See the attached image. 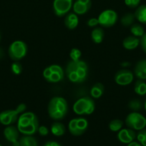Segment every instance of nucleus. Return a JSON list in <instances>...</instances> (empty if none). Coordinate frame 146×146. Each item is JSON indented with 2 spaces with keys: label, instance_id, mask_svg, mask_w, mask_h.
Instances as JSON below:
<instances>
[{
  "label": "nucleus",
  "instance_id": "nucleus-17",
  "mask_svg": "<svg viewBox=\"0 0 146 146\" xmlns=\"http://www.w3.org/2000/svg\"><path fill=\"white\" fill-rule=\"evenodd\" d=\"M135 74L140 79H146V59L137 62L135 68Z\"/></svg>",
  "mask_w": 146,
  "mask_h": 146
},
{
  "label": "nucleus",
  "instance_id": "nucleus-16",
  "mask_svg": "<svg viewBox=\"0 0 146 146\" xmlns=\"http://www.w3.org/2000/svg\"><path fill=\"white\" fill-rule=\"evenodd\" d=\"M140 43V40L135 36H128L123 40V46L125 49L133 50L137 48Z\"/></svg>",
  "mask_w": 146,
  "mask_h": 146
},
{
  "label": "nucleus",
  "instance_id": "nucleus-26",
  "mask_svg": "<svg viewBox=\"0 0 146 146\" xmlns=\"http://www.w3.org/2000/svg\"><path fill=\"white\" fill-rule=\"evenodd\" d=\"M123 122L120 119H114L109 123V128L111 131L117 132L123 128Z\"/></svg>",
  "mask_w": 146,
  "mask_h": 146
},
{
  "label": "nucleus",
  "instance_id": "nucleus-1",
  "mask_svg": "<svg viewBox=\"0 0 146 146\" xmlns=\"http://www.w3.org/2000/svg\"><path fill=\"white\" fill-rule=\"evenodd\" d=\"M88 74V66L85 61L82 60L70 61L66 67V74L71 82L79 83L84 82L86 80Z\"/></svg>",
  "mask_w": 146,
  "mask_h": 146
},
{
  "label": "nucleus",
  "instance_id": "nucleus-29",
  "mask_svg": "<svg viewBox=\"0 0 146 146\" xmlns=\"http://www.w3.org/2000/svg\"><path fill=\"white\" fill-rule=\"evenodd\" d=\"M137 139L143 146H146V128L140 130L137 135Z\"/></svg>",
  "mask_w": 146,
  "mask_h": 146
},
{
  "label": "nucleus",
  "instance_id": "nucleus-19",
  "mask_svg": "<svg viewBox=\"0 0 146 146\" xmlns=\"http://www.w3.org/2000/svg\"><path fill=\"white\" fill-rule=\"evenodd\" d=\"M135 17L140 21V23L146 24V5L140 6L137 8L134 14Z\"/></svg>",
  "mask_w": 146,
  "mask_h": 146
},
{
  "label": "nucleus",
  "instance_id": "nucleus-40",
  "mask_svg": "<svg viewBox=\"0 0 146 146\" xmlns=\"http://www.w3.org/2000/svg\"><path fill=\"white\" fill-rule=\"evenodd\" d=\"M3 54H2V51H1V49H0V58H1V56H2Z\"/></svg>",
  "mask_w": 146,
  "mask_h": 146
},
{
  "label": "nucleus",
  "instance_id": "nucleus-42",
  "mask_svg": "<svg viewBox=\"0 0 146 146\" xmlns=\"http://www.w3.org/2000/svg\"><path fill=\"white\" fill-rule=\"evenodd\" d=\"M0 39H1V35H0Z\"/></svg>",
  "mask_w": 146,
  "mask_h": 146
},
{
  "label": "nucleus",
  "instance_id": "nucleus-33",
  "mask_svg": "<svg viewBox=\"0 0 146 146\" xmlns=\"http://www.w3.org/2000/svg\"><path fill=\"white\" fill-rule=\"evenodd\" d=\"M38 132L39 133H40V135H42V136H46V135H48L49 130L46 126L41 125V126L39 127Z\"/></svg>",
  "mask_w": 146,
  "mask_h": 146
},
{
  "label": "nucleus",
  "instance_id": "nucleus-4",
  "mask_svg": "<svg viewBox=\"0 0 146 146\" xmlns=\"http://www.w3.org/2000/svg\"><path fill=\"white\" fill-rule=\"evenodd\" d=\"M94 101L88 96L80 98L73 106V111L77 115H90L94 112Z\"/></svg>",
  "mask_w": 146,
  "mask_h": 146
},
{
  "label": "nucleus",
  "instance_id": "nucleus-3",
  "mask_svg": "<svg viewBox=\"0 0 146 146\" xmlns=\"http://www.w3.org/2000/svg\"><path fill=\"white\" fill-rule=\"evenodd\" d=\"M47 111L50 117L53 120L60 121L63 119L68 111L67 101L62 97H54L49 103Z\"/></svg>",
  "mask_w": 146,
  "mask_h": 146
},
{
  "label": "nucleus",
  "instance_id": "nucleus-38",
  "mask_svg": "<svg viewBox=\"0 0 146 146\" xmlns=\"http://www.w3.org/2000/svg\"><path fill=\"white\" fill-rule=\"evenodd\" d=\"M78 1H80V2L83 3V4H90V5H92L91 0H78Z\"/></svg>",
  "mask_w": 146,
  "mask_h": 146
},
{
  "label": "nucleus",
  "instance_id": "nucleus-37",
  "mask_svg": "<svg viewBox=\"0 0 146 146\" xmlns=\"http://www.w3.org/2000/svg\"><path fill=\"white\" fill-rule=\"evenodd\" d=\"M127 146H143V145H142L140 143H138L134 142V141H133V142L128 143Z\"/></svg>",
  "mask_w": 146,
  "mask_h": 146
},
{
  "label": "nucleus",
  "instance_id": "nucleus-12",
  "mask_svg": "<svg viewBox=\"0 0 146 146\" xmlns=\"http://www.w3.org/2000/svg\"><path fill=\"white\" fill-rule=\"evenodd\" d=\"M115 81L120 86H127L133 81V74L127 69L120 70L115 76Z\"/></svg>",
  "mask_w": 146,
  "mask_h": 146
},
{
  "label": "nucleus",
  "instance_id": "nucleus-32",
  "mask_svg": "<svg viewBox=\"0 0 146 146\" xmlns=\"http://www.w3.org/2000/svg\"><path fill=\"white\" fill-rule=\"evenodd\" d=\"M140 0H125V4L130 8H135L138 7Z\"/></svg>",
  "mask_w": 146,
  "mask_h": 146
},
{
  "label": "nucleus",
  "instance_id": "nucleus-41",
  "mask_svg": "<svg viewBox=\"0 0 146 146\" xmlns=\"http://www.w3.org/2000/svg\"><path fill=\"white\" fill-rule=\"evenodd\" d=\"M145 111H146V101H145Z\"/></svg>",
  "mask_w": 146,
  "mask_h": 146
},
{
  "label": "nucleus",
  "instance_id": "nucleus-2",
  "mask_svg": "<svg viewBox=\"0 0 146 146\" xmlns=\"http://www.w3.org/2000/svg\"><path fill=\"white\" fill-rule=\"evenodd\" d=\"M39 127L38 118L32 112L23 113L17 120V128L24 135H34L38 131Z\"/></svg>",
  "mask_w": 146,
  "mask_h": 146
},
{
  "label": "nucleus",
  "instance_id": "nucleus-6",
  "mask_svg": "<svg viewBox=\"0 0 146 146\" xmlns=\"http://www.w3.org/2000/svg\"><path fill=\"white\" fill-rule=\"evenodd\" d=\"M9 56L14 61L22 59L27 53V46L24 41L17 40L10 44L8 50Z\"/></svg>",
  "mask_w": 146,
  "mask_h": 146
},
{
  "label": "nucleus",
  "instance_id": "nucleus-39",
  "mask_svg": "<svg viewBox=\"0 0 146 146\" xmlns=\"http://www.w3.org/2000/svg\"><path fill=\"white\" fill-rule=\"evenodd\" d=\"M122 66H125V67H127V66H129V65H130V63H128L127 62V61H125V62H123V64H121Z\"/></svg>",
  "mask_w": 146,
  "mask_h": 146
},
{
  "label": "nucleus",
  "instance_id": "nucleus-15",
  "mask_svg": "<svg viewBox=\"0 0 146 146\" xmlns=\"http://www.w3.org/2000/svg\"><path fill=\"white\" fill-rule=\"evenodd\" d=\"M79 18L75 13H70L64 19V25L69 29H74L78 26Z\"/></svg>",
  "mask_w": 146,
  "mask_h": 146
},
{
  "label": "nucleus",
  "instance_id": "nucleus-14",
  "mask_svg": "<svg viewBox=\"0 0 146 146\" xmlns=\"http://www.w3.org/2000/svg\"><path fill=\"white\" fill-rule=\"evenodd\" d=\"M135 138V133L131 128H125L120 130L117 134V139L119 140V141L125 144H128L133 142Z\"/></svg>",
  "mask_w": 146,
  "mask_h": 146
},
{
  "label": "nucleus",
  "instance_id": "nucleus-9",
  "mask_svg": "<svg viewBox=\"0 0 146 146\" xmlns=\"http://www.w3.org/2000/svg\"><path fill=\"white\" fill-rule=\"evenodd\" d=\"M88 127V122L85 118H78L71 120L69 123V131L74 136H80L84 133Z\"/></svg>",
  "mask_w": 146,
  "mask_h": 146
},
{
  "label": "nucleus",
  "instance_id": "nucleus-22",
  "mask_svg": "<svg viewBox=\"0 0 146 146\" xmlns=\"http://www.w3.org/2000/svg\"><path fill=\"white\" fill-rule=\"evenodd\" d=\"M19 146H38V144L34 137L25 135L19 140Z\"/></svg>",
  "mask_w": 146,
  "mask_h": 146
},
{
  "label": "nucleus",
  "instance_id": "nucleus-20",
  "mask_svg": "<svg viewBox=\"0 0 146 146\" xmlns=\"http://www.w3.org/2000/svg\"><path fill=\"white\" fill-rule=\"evenodd\" d=\"M65 126L62 123L54 122L51 126V132L55 136H62L65 133Z\"/></svg>",
  "mask_w": 146,
  "mask_h": 146
},
{
  "label": "nucleus",
  "instance_id": "nucleus-7",
  "mask_svg": "<svg viewBox=\"0 0 146 146\" xmlns=\"http://www.w3.org/2000/svg\"><path fill=\"white\" fill-rule=\"evenodd\" d=\"M43 76L48 82L57 83L64 78V71L60 66L53 64L44 70Z\"/></svg>",
  "mask_w": 146,
  "mask_h": 146
},
{
  "label": "nucleus",
  "instance_id": "nucleus-25",
  "mask_svg": "<svg viewBox=\"0 0 146 146\" xmlns=\"http://www.w3.org/2000/svg\"><path fill=\"white\" fill-rule=\"evenodd\" d=\"M135 19V17L134 14H132V13H127V14L123 16L120 21H121L122 25L127 27H130L133 24Z\"/></svg>",
  "mask_w": 146,
  "mask_h": 146
},
{
  "label": "nucleus",
  "instance_id": "nucleus-10",
  "mask_svg": "<svg viewBox=\"0 0 146 146\" xmlns=\"http://www.w3.org/2000/svg\"><path fill=\"white\" fill-rule=\"evenodd\" d=\"M97 19L101 27L110 28L117 22V14L113 9H106L100 13Z\"/></svg>",
  "mask_w": 146,
  "mask_h": 146
},
{
  "label": "nucleus",
  "instance_id": "nucleus-31",
  "mask_svg": "<svg viewBox=\"0 0 146 146\" xmlns=\"http://www.w3.org/2000/svg\"><path fill=\"white\" fill-rule=\"evenodd\" d=\"M81 54V51L78 48H72L70 53V56L72 61H77V60H80Z\"/></svg>",
  "mask_w": 146,
  "mask_h": 146
},
{
  "label": "nucleus",
  "instance_id": "nucleus-23",
  "mask_svg": "<svg viewBox=\"0 0 146 146\" xmlns=\"http://www.w3.org/2000/svg\"><path fill=\"white\" fill-rule=\"evenodd\" d=\"M104 92V86L101 83H97L94 84L90 90V94L92 98H99L102 96Z\"/></svg>",
  "mask_w": 146,
  "mask_h": 146
},
{
  "label": "nucleus",
  "instance_id": "nucleus-13",
  "mask_svg": "<svg viewBox=\"0 0 146 146\" xmlns=\"http://www.w3.org/2000/svg\"><path fill=\"white\" fill-rule=\"evenodd\" d=\"M19 131L18 128L13 125H7L4 131V135L6 139L11 143L14 146H19Z\"/></svg>",
  "mask_w": 146,
  "mask_h": 146
},
{
  "label": "nucleus",
  "instance_id": "nucleus-34",
  "mask_svg": "<svg viewBox=\"0 0 146 146\" xmlns=\"http://www.w3.org/2000/svg\"><path fill=\"white\" fill-rule=\"evenodd\" d=\"M87 26L90 27H95L99 24L98 19L97 18H91L87 21Z\"/></svg>",
  "mask_w": 146,
  "mask_h": 146
},
{
  "label": "nucleus",
  "instance_id": "nucleus-28",
  "mask_svg": "<svg viewBox=\"0 0 146 146\" xmlns=\"http://www.w3.org/2000/svg\"><path fill=\"white\" fill-rule=\"evenodd\" d=\"M128 107L130 109L133 110V111H137L141 109L142 107H143V104H142L140 100L134 99L129 102Z\"/></svg>",
  "mask_w": 146,
  "mask_h": 146
},
{
  "label": "nucleus",
  "instance_id": "nucleus-36",
  "mask_svg": "<svg viewBox=\"0 0 146 146\" xmlns=\"http://www.w3.org/2000/svg\"><path fill=\"white\" fill-rule=\"evenodd\" d=\"M43 146H61L58 143L54 142V141H48Z\"/></svg>",
  "mask_w": 146,
  "mask_h": 146
},
{
  "label": "nucleus",
  "instance_id": "nucleus-21",
  "mask_svg": "<svg viewBox=\"0 0 146 146\" xmlns=\"http://www.w3.org/2000/svg\"><path fill=\"white\" fill-rule=\"evenodd\" d=\"M91 38L95 44H100L104 38V31L100 27H96L91 33Z\"/></svg>",
  "mask_w": 146,
  "mask_h": 146
},
{
  "label": "nucleus",
  "instance_id": "nucleus-27",
  "mask_svg": "<svg viewBox=\"0 0 146 146\" xmlns=\"http://www.w3.org/2000/svg\"><path fill=\"white\" fill-rule=\"evenodd\" d=\"M130 31L135 37H142L145 34L144 29L139 24H134L130 27Z\"/></svg>",
  "mask_w": 146,
  "mask_h": 146
},
{
  "label": "nucleus",
  "instance_id": "nucleus-5",
  "mask_svg": "<svg viewBox=\"0 0 146 146\" xmlns=\"http://www.w3.org/2000/svg\"><path fill=\"white\" fill-rule=\"evenodd\" d=\"M26 110V105L21 104L14 110H7L0 113V123L4 125H10L17 122L20 113Z\"/></svg>",
  "mask_w": 146,
  "mask_h": 146
},
{
  "label": "nucleus",
  "instance_id": "nucleus-11",
  "mask_svg": "<svg viewBox=\"0 0 146 146\" xmlns=\"http://www.w3.org/2000/svg\"><path fill=\"white\" fill-rule=\"evenodd\" d=\"M73 0H54L53 10L59 17L66 15L72 7Z\"/></svg>",
  "mask_w": 146,
  "mask_h": 146
},
{
  "label": "nucleus",
  "instance_id": "nucleus-43",
  "mask_svg": "<svg viewBox=\"0 0 146 146\" xmlns=\"http://www.w3.org/2000/svg\"><path fill=\"white\" fill-rule=\"evenodd\" d=\"M0 146H2V145H1V144H0Z\"/></svg>",
  "mask_w": 146,
  "mask_h": 146
},
{
  "label": "nucleus",
  "instance_id": "nucleus-8",
  "mask_svg": "<svg viewBox=\"0 0 146 146\" xmlns=\"http://www.w3.org/2000/svg\"><path fill=\"white\" fill-rule=\"evenodd\" d=\"M125 124L128 128H131V129L140 131L145 128L146 118L139 113H130L126 117Z\"/></svg>",
  "mask_w": 146,
  "mask_h": 146
},
{
  "label": "nucleus",
  "instance_id": "nucleus-35",
  "mask_svg": "<svg viewBox=\"0 0 146 146\" xmlns=\"http://www.w3.org/2000/svg\"><path fill=\"white\" fill-rule=\"evenodd\" d=\"M140 45H141L143 51L146 54V33L143 34V36L141 37V39H140Z\"/></svg>",
  "mask_w": 146,
  "mask_h": 146
},
{
  "label": "nucleus",
  "instance_id": "nucleus-18",
  "mask_svg": "<svg viewBox=\"0 0 146 146\" xmlns=\"http://www.w3.org/2000/svg\"><path fill=\"white\" fill-rule=\"evenodd\" d=\"M72 6L73 11L77 15H82V14H86L90 9V8H91V5L90 4H83V3L79 1L78 0H77L73 4Z\"/></svg>",
  "mask_w": 146,
  "mask_h": 146
},
{
  "label": "nucleus",
  "instance_id": "nucleus-24",
  "mask_svg": "<svg viewBox=\"0 0 146 146\" xmlns=\"http://www.w3.org/2000/svg\"><path fill=\"white\" fill-rule=\"evenodd\" d=\"M135 92L137 94L140 96H144L146 94V84L143 82V81H136L135 84Z\"/></svg>",
  "mask_w": 146,
  "mask_h": 146
},
{
  "label": "nucleus",
  "instance_id": "nucleus-30",
  "mask_svg": "<svg viewBox=\"0 0 146 146\" xmlns=\"http://www.w3.org/2000/svg\"><path fill=\"white\" fill-rule=\"evenodd\" d=\"M11 69L13 74H15V75H19L22 71V66H21V64L19 61H14L11 64Z\"/></svg>",
  "mask_w": 146,
  "mask_h": 146
}]
</instances>
